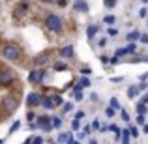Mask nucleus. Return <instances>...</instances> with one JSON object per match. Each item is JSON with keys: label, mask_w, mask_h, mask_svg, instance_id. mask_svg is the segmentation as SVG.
Instances as JSON below:
<instances>
[{"label": "nucleus", "mask_w": 148, "mask_h": 144, "mask_svg": "<svg viewBox=\"0 0 148 144\" xmlns=\"http://www.w3.org/2000/svg\"><path fill=\"white\" fill-rule=\"evenodd\" d=\"M21 54H23V51L17 43H6L0 49V56L8 62H17L19 58H21Z\"/></svg>", "instance_id": "f257e3e1"}, {"label": "nucleus", "mask_w": 148, "mask_h": 144, "mask_svg": "<svg viewBox=\"0 0 148 144\" xmlns=\"http://www.w3.org/2000/svg\"><path fill=\"white\" fill-rule=\"evenodd\" d=\"M45 28L49 30V32H53V34H62L64 32V21H62V17L60 15H56V13H49L47 17H45Z\"/></svg>", "instance_id": "f03ea898"}, {"label": "nucleus", "mask_w": 148, "mask_h": 144, "mask_svg": "<svg viewBox=\"0 0 148 144\" xmlns=\"http://www.w3.org/2000/svg\"><path fill=\"white\" fill-rule=\"evenodd\" d=\"M15 79H17V75H15V71L11 68H4V66H0V86L6 88V86H11V84L15 83Z\"/></svg>", "instance_id": "7ed1b4c3"}, {"label": "nucleus", "mask_w": 148, "mask_h": 144, "mask_svg": "<svg viewBox=\"0 0 148 144\" xmlns=\"http://www.w3.org/2000/svg\"><path fill=\"white\" fill-rule=\"evenodd\" d=\"M17 107H19V97H15V96H4L2 97L4 112H13V111H17Z\"/></svg>", "instance_id": "20e7f679"}, {"label": "nucleus", "mask_w": 148, "mask_h": 144, "mask_svg": "<svg viewBox=\"0 0 148 144\" xmlns=\"http://www.w3.org/2000/svg\"><path fill=\"white\" fill-rule=\"evenodd\" d=\"M45 69H41V68H36V69H32V71L28 73V83L30 84H41L45 81Z\"/></svg>", "instance_id": "39448f33"}, {"label": "nucleus", "mask_w": 148, "mask_h": 144, "mask_svg": "<svg viewBox=\"0 0 148 144\" xmlns=\"http://www.w3.org/2000/svg\"><path fill=\"white\" fill-rule=\"evenodd\" d=\"M28 11H30V2L28 0H21V2L15 6V10H13V17L15 19H23Z\"/></svg>", "instance_id": "423d86ee"}, {"label": "nucleus", "mask_w": 148, "mask_h": 144, "mask_svg": "<svg viewBox=\"0 0 148 144\" xmlns=\"http://www.w3.org/2000/svg\"><path fill=\"white\" fill-rule=\"evenodd\" d=\"M41 97H43V94H40V92H30V94H26V107L28 109L40 107L41 105Z\"/></svg>", "instance_id": "0eeeda50"}, {"label": "nucleus", "mask_w": 148, "mask_h": 144, "mask_svg": "<svg viewBox=\"0 0 148 144\" xmlns=\"http://www.w3.org/2000/svg\"><path fill=\"white\" fill-rule=\"evenodd\" d=\"M36 124H38V129H41L43 133H49V131H53V127H51V118H49L47 114L38 116V118H36Z\"/></svg>", "instance_id": "6e6552de"}, {"label": "nucleus", "mask_w": 148, "mask_h": 144, "mask_svg": "<svg viewBox=\"0 0 148 144\" xmlns=\"http://www.w3.org/2000/svg\"><path fill=\"white\" fill-rule=\"evenodd\" d=\"M58 56L64 58V60L73 58V56H75V47H73V45H66V47H62L60 51H58Z\"/></svg>", "instance_id": "1a4fd4ad"}, {"label": "nucleus", "mask_w": 148, "mask_h": 144, "mask_svg": "<svg viewBox=\"0 0 148 144\" xmlns=\"http://www.w3.org/2000/svg\"><path fill=\"white\" fill-rule=\"evenodd\" d=\"M71 8L77 11V13H88V10H90V6H88L86 0H75Z\"/></svg>", "instance_id": "9d476101"}, {"label": "nucleus", "mask_w": 148, "mask_h": 144, "mask_svg": "<svg viewBox=\"0 0 148 144\" xmlns=\"http://www.w3.org/2000/svg\"><path fill=\"white\" fill-rule=\"evenodd\" d=\"M47 62H49V53H41V54H38V56L34 58V64H36V68L45 66Z\"/></svg>", "instance_id": "9b49d317"}, {"label": "nucleus", "mask_w": 148, "mask_h": 144, "mask_svg": "<svg viewBox=\"0 0 148 144\" xmlns=\"http://www.w3.org/2000/svg\"><path fill=\"white\" fill-rule=\"evenodd\" d=\"M98 32H99V26H98V25H90V26L86 28V38L92 41V40L96 38V34H98Z\"/></svg>", "instance_id": "f8f14e48"}, {"label": "nucleus", "mask_w": 148, "mask_h": 144, "mask_svg": "<svg viewBox=\"0 0 148 144\" xmlns=\"http://www.w3.org/2000/svg\"><path fill=\"white\" fill-rule=\"evenodd\" d=\"M41 107H43V109H47V111H51V109H54V105H53V99H51V96H43V97H41Z\"/></svg>", "instance_id": "ddd939ff"}, {"label": "nucleus", "mask_w": 148, "mask_h": 144, "mask_svg": "<svg viewBox=\"0 0 148 144\" xmlns=\"http://www.w3.org/2000/svg\"><path fill=\"white\" fill-rule=\"evenodd\" d=\"M141 38V32L139 30H131V32H127V36H126V40L130 41V43H135V41Z\"/></svg>", "instance_id": "4468645a"}, {"label": "nucleus", "mask_w": 148, "mask_h": 144, "mask_svg": "<svg viewBox=\"0 0 148 144\" xmlns=\"http://www.w3.org/2000/svg\"><path fill=\"white\" fill-rule=\"evenodd\" d=\"M71 137H73L71 133H60V135L56 137V144H66V142H68Z\"/></svg>", "instance_id": "2eb2a0df"}, {"label": "nucleus", "mask_w": 148, "mask_h": 144, "mask_svg": "<svg viewBox=\"0 0 148 144\" xmlns=\"http://www.w3.org/2000/svg\"><path fill=\"white\" fill-rule=\"evenodd\" d=\"M90 84H92V83H90V79H88V77H84V75L81 77L79 81H77V86H79L81 90H83V88H88V86H90Z\"/></svg>", "instance_id": "dca6fc26"}, {"label": "nucleus", "mask_w": 148, "mask_h": 144, "mask_svg": "<svg viewBox=\"0 0 148 144\" xmlns=\"http://www.w3.org/2000/svg\"><path fill=\"white\" fill-rule=\"evenodd\" d=\"M51 99H53V105H54V107H62V105L66 103V101H64V97H62L60 94H54V96H51Z\"/></svg>", "instance_id": "f3484780"}, {"label": "nucleus", "mask_w": 148, "mask_h": 144, "mask_svg": "<svg viewBox=\"0 0 148 144\" xmlns=\"http://www.w3.org/2000/svg\"><path fill=\"white\" fill-rule=\"evenodd\" d=\"M126 94H127V97H130V99H135V97L139 96V88L133 84V86H130V88L126 90Z\"/></svg>", "instance_id": "a211bd4d"}, {"label": "nucleus", "mask_w": 148, "mask_h": 144, "mask_svg": "<svg viewBox=\"0 0 148 144\" xmlns=\"http://www.w3.org/2000/svg\"><path fill=\"white\" fill-rule=\"evenodd\" d=\"M73 109H75V103H73V101H68V103L62 105V114H69Z\"/></svg>", "instance_id": "6ab92c4d"}, {"label": "nucleus", "mask_w": 148, "mask_h": 144, "mask_svg": "<svg viewBox=\"0 0 148 144\" xmlns=\"http://www.w3.org/2000/svg\"><path fill=\"white\" fill-rule=\"evenodd\" d=\"M51 127H53V129H60V127H62V118H60V116L51 118Z\"/></svg>", "instance_id": "aec40b11"}, {"label": "nucleus", "mask_w": 148, "mask_h": 144, "mask_svg": "<svg viewBox=\"0 0 148 144\" xmlns=\"http://www.w3.org/2000/svg\"><path fill=\"white\" fill-rule=\"evenodd\" d=\"M137 112H139V114H148V105H145V103H141V101H139V103H137Z\"/></svg>", "instance_id": "412c9836"}, {"label": "nucleus", "mask_w": 148, "mask_h": 144, "mask_svg": "<svg viewBox=\"0 0 148 144\" xmlns=\"http://www.w3.org/2000/svg\"><path fill=\"white\" fill-rule=\"evenodd\" d=\"M53 69H54V71H66V69H68V66H66L64 62H54V64H53Z\"/></svg>", "instance_id": "4be33fe9"}, {"label": "nucleus", "mask_w": 148, "mask_h": 144, "mask_svg": "<svg viewBox=\"0 0 148 144\" xmlns=\"http://www.w3.org/2000/svg\"><path fill=\"white\" fill-rule=\"evenodd\" d=\"M101 21H103V23H105V25H109V26H112V25H114V23H116V17H114V15H105V17H103V19H101Z\"/></svg>", "instance_id": "5701e85b"}, {"label": "nucleus", "mask_w": 148, "mask_h": 144, "mask_svg": "<svg viewBox=\"0 0 148 144\" xmlns=\"http://www.w3.org/2000/svg\"><path fill=\"white\" fill-rule=\"evenodd\" d=\"M109 107H112L114 111H120V109H122V107H120V101L116 99V97H111V101H109Z\"/></svg>", "instance_id": "b1692460"}, {"label": "nucleus", "mask_w": 148, "mask_h": 144, "mask_svg": "<svg viewBox=\"0 0 148 144\" xmlns=\"http://www.w3.org/2000/svg\"><path fill=\"white\" fill-rule=\"evenodd\" d=\"M124 49H126V54H135V53H137V45H135V43H130L127 47H124Z\"/></svg>", "instance_id": "393cba45"}, {"label": "nucleus", "mask_w": 148, "mask_h": 144, "mask_svg": "<svg viewBox=\"0 0 148 144\" xmlns=\"http://www.w3.org/2000/svg\"><path fill=\"white\" fill-rule=\"evenodd\" d=\"M19 127H21V122H19V120H17V122H13V126L10 127V131H8V133H10V135L17 133V131H19Z\"/></svg>", "instance_id": "a878e982"}, {"label": "nucleus", "mask_w": 148, "mask_h": 144, "mask_svg": "<svg viewBox=\"0 0 148 144\" xmlns=\"http://www.w3.org/2000/svg\"><path fill=\"white\" fill-rule=\"evenodd\" d=\"M120 116H122V120H124V122H131L130 112H127V111H124V109H120Z\"/></svg>", "instance_id": "bb28decb"}, {"label": "nucleus", "mask_w": 148, "mask_h": 144, "mask_svg": "<svg viewBox=\"0 0 148 144\" xmlns=\"http://www.w3.org/2000/svg\"><path fill=\"white\" fill-rule=\"evenodd\" d=\"M116 2H118V0H103V4H105L107 10H112V8L116 6Z\"/></svg>", "instance_id": "cd10ccee"}, {"label": "nucleus", "mask_w": 148, "mask_h": 144, "mask_svg": "<svg viewBox=\"0 0 148 144\" xmlns=\"http://www.w3.org/2000/svg\"><path fill=\"white\" fill-rule=\"evenodd\" d=\"M81 73H83L84 77H88L92 73V68H90V66H84V68H81Z\"/></svg>", "instance_id": "c85d7f7f"}, {"label": "nucleus", "mask_w": 148, "mask_h": 144, "mask_svg": "<svg viewBox=\"0 0 148 144\" xmlns=\"http://www.w3.org/2000/svg\"><path fill=\"white\" fill-rule=\"evenodd\" d=\"M114 56H116V58L126 56V49H124V47H122V49H116V51H114Z\"/></svg>", "instance_id": "c756f323"}, {"label": "nucleus", "mask_w": 148, "mask_h": 144, "mask_svg": "<svg viewBox=\"0 0 148 144\" xmlns=\"http://www.w3.org/2000/svg\"><path fill=\"white\" fill-rule=\"evenodd\" d=\"M130 135L133 139H137L139 137V129H137V127H133V126H130Z\"/></svg>", "instance_id": "7c9ffc66"}, {"label": "nucleus", "mask_w": 148, "mask_h": 144, "mask_svg": "<svg viewBox=\"0 0 148 144\" xmlns=\"http://www.w3.org/2000/svg\"><path fill=\"white\" fill-rule=\"evenodd\" d=\"M43 137H34V139H30V144H43Z\"/></svg>", "instance_id": "2f4dec72"}, {"label": "nucleus", "mask_w": 148, "mask_h": 144, "mask_svg": "<svg viewBox=\"0 0 148 144\" xmlns=\"http://www.w3.org/2000/svg\"><path fill=\"white\" fill-rule=\"evenodd\" d=\"M107 34H109V36H111V38H114V36H118V28H114V26H111V28H109V30H107Z\"/></svg>", "instance_id": "473e14b6"}, {"label": "nucleus", "mask_w": 148, "mask_h": 144, "mask_svg": "<svg viewBox=\"0 0 148 144\" xmlns=\"http://www.w3.org/2000/svg\"><path fill=\"white\" fill-rule=\"evenodd\" d=\"M105 114H107L109 118H112V116L116 114V111H114V109H112V107H107V109H105Z\"/></svg>", "instance_id": "72a5a7b5"}, {"label": "nucleus", "mask_w": 148, "mask_h": 144, "mask_svg": "<svg viewBox=\"0 0 148 144\" xmlns=\"http://www.w3.org/2000/svg\"><path fill=\"white\" fill-rule=\"evenodd\" d=\"M137 124H139V126H145V124H146V116L145 114H139L137 116Z\"/></svg>", "instance_id": "f704fd0d"}, {"label": "nucleus", "mask_w": 148, "mask_h": 144, "mask_svg": "<svg viewBox=\"0 0 148 144\" xmlns=\"http://www.w3.org/2000/svg\"><path fill=\"white\" fill-rule=\"evenodd\" d=\"M90 127L92 129H96V131H99V127H101V124H99V120H94V122L90 124Z\"/></svg>", "instance_id": "c9c22d12"}, {"label": "nucleus", "mask_w": 148, "mask_h": 144, "mask_svg": "<svg viewBox=\"0 0 148 144\" xmlns=\"http://www.w3.org/2000/svg\"><path fill=\"white\" fill-rule=\"evenodd\" d=\"M79 127H81L79 120H75V118H73V122H71V129H73V131H77V129H79Z\"/></svg>", "instance_id": "e433bc0d"}, {"label": "nucleus", "mask_w": 148, "mask_h": 144, "mask_svg": "<svg viewBox=\"0 0 148 144\" xmlns=\"http://www.w3.org/2000/svg\"><path fill=\"white\" fill-rule=\"evenodd\" d=\"M107 45V38H99L98 40V47H105Z\"/></svg>", "instance_id": "4c0bfd02"}, {"label": "nucleus", "mask_w": 148, "mask_h": 144, "mask_svg": "<svg viewBox=\"0 0 148 144\" xmlns=\"http://www.w3.org/2000/svg\"><path fill=\"white\" fill-rule=\"evenodd\" d=\"M146 15H148V10H146V8H141V11H139V17H141V19H145Z\"/></svg>", "instance_id": "58836bf2"}, {"label": "nucleus", "mask_w": 148, "mask_h": 144, "mask_svg": "<svg viewBox=\"0 0 148 144\" xmlns=\"http://www.w3.org/2000/svg\"><path fill=\"white\" fill-rule=\"evenodd\" d=\"M90 131H92V127H90V124H86V126L83 127V133L84 135H90Z\"/></svg>", "instance_id": "ea45409f"}, {"label": "nucleus", "mask_w": 148, "mask_h": 144, "mask_svg": "<svg viewBox=\"0 0 148 144\" xmlns=\"http://www.w3.org/2000/svg\"><path fill=\"white\" fill-rule=\"evenodd\" d=\"M83 99H84L83 92H77V94H75V101H77V103H79V101H83Z\"/></svg>", "instance_id": "a19ab883"}, {"label": "nucleus", "mask_w": 148, "mask_h": 144, "mask_svg": "<svg viewBox=\"0 0 148 144\" xmlns=\"http://www.w3.org/2000/svg\"><path fill=\"white\" fill-rule=\"evenodd\" d=\"M84 114H86L84 111H77V114H75V120H81V118H84Z\"/></svg>", "instance_id": "79ce46f5"}, {"label": "nucleus", "mask_w": 148, "mask_h": 144, "mask_svg": "<svg viewBox=\"0 0 148 144\" xmlns=\"http://www.w3.org/2000/svg\"><path fill=\"white\" fill-rule=\"evenodd\" d=\"M139 41H141V43H148V34H141Z\"/></svg>", "instance_id": "37998d69"}, {"label": "nucleus", "mask_w": 148, "mask_h": 144, "mask_svg": "<svg viewBox=\"0 0 148 144\" xmlns=\"http://www.w3.org/2000/svg\"><path fill=\"white\" fill-rule=\"evenodd\" d=\"M34 118H36V114H34L32 111H30V112H26V120H28V122H32Z\"/></svg>", "instance_id": "c03bdc74"}, {"label": "nucleus", "mask_w": 148, "mask_h": 144, "mask_svg": "<svg viewBox=\"0 0 148 144\" xmlns=\"http://www.w3.org/2000/svg\"><path fill=\"white\" fill-rule=\"evenodd\" d=\"M109 60H111V58H107L105 54H99V62H103V64H109Z\"/></svg>", "instance_id": "a18cd8bd"}, {"label": "nucleus", "mask_w": 148, "mask_h": 144, "mask_svg": "<svg viewBox=\"0 0 148 144\" xmlns=\"http://www.w3.org/2000/svg\"><path fill=\"white\" fill-rule=\"evenodd\" d=\"M98 99H99V96L96 94V92H92V94H90V101H94V103H96Z\"/></svg>", "instance_id": "49530a36"}, {"label": "nucleus", "mask_w": 148, "mask_h": 144, "mask_svg": "<svg viewBox=\"0 0 148 144\" xmlns=\"http://www.w3.org/2000/svg\"><path fill=\"white\" fill-rule=\"evenodd\" d=\"M118 62H120V58H116V56H112V58H111V60H109V64H111V66H114V64H118Z\"/></svg>", "instance_id": "de8ad7c7"}, {"label": "nucleus", "mask_w": 148, "mask_h": 144, "mask_svg": "<svg viewBox=\"0 0 148 144\" xmlns=\"http://www.w3.org/2000/svg\"><path fill=\"white\" fill-rule=\"evenodd\" d=\"M141 103L148 105V92H146V94H143V97H141Z\"/></svg>", "instance_id": "09e8293b"}, {"label": "nucleus", "mask_w": 148, "mask_h": 144, "mask_svg": "<svg viewBox=\"0 0 148 144\" xmlns=\"http://www.w3.org/2000/svg\"><path fill=\"white\" fill-rule=\"evenodd\" d=\"M120 81H124V77H112L111 83H120Z\"/></svg>", "instance_id": "8fccbe9b"}, {"label": "nucleus", "mask_w": 148, "mask_h": 144, "mask_svg": "<svg viewBox=\"0 0 148 144\" xmlns=\"http://www.w3.org/2000/svg\"><path fill=\"white\" fill-rule=\"evenodd\" d=\"M66 144H81V142H79V141H75V139H73V137H71V139H69V141H68V142H66Z\"/></svg>", "instance_id": "3c124183"}, {"label": "nucleus", "mask_w": 148, "mask_h": 144, "mask_svg": "<svg viewBox=\"0 0 148 144\" xmlns=\"http://www.w3.org/2000/svg\"><path fill=\"white\" fill-rule=\"evenodd\" d=\"M141 127H143V133L148 135V124H145V126H141Z\"/></svg>", "instance_id": "603ef678"}, {"label": "nucleus", "mask_w": 148, "mask_h": 144, "mask_svg": "<svg viewBox=\"0 0 148 144\" xmlns=\"http://www.w3.org/2000/svg\"><path fill=\"white\" fill-rule=\"evenodd\" d=\"M90 144H98V141H96V139H90Z\"/></svg>", "instance_id": "864d4df0"}, {"label": "nucleus", "mask_w": 148, "mask_h": 144, "mask_svg": "<svg viewBox=\"0 0 148 144\" xmlns=\"http://www.w3.org/2000/svg\"><path fill=\"white\" fill-rule=\"evenodd\" d=\"M143 2H145V4H148V0H143Z\"/></svg>", "instance_id": "5fc2aeb1"}, {"label": "nucleus", "mask_w": 148, "mask_h": 144, "mask_svg": "<svg viewBox=\"0 0 148 144\" xmlns=\"http://www.w3.org/2000/svg\"><path fill=\"white\" fill-rule=\"evenodd\" d=\"M2 142H4V141H0V144H2Z\"/></svg>", "instance_id": "6e6d98bb"}]
</instances>
